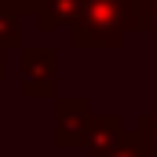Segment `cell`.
Returning a JSON list of instances; mask_svg holds the SVG:
<instances>
[{
    "label": "cell",
    "mask_w": 157,
    "mask_h": 157,
    "mask_svg": "<svg viewBox=\"0 0 157 157\" xmlns=\"http://www.w3.org/2000/svg\"><path fill=\"white\" fill-rule=\"evenodd\" d=\"M139 29L135 0H88L77 26L70 29V40L80 51L99 48H121V40Z\"/></svg>",
    "instance_id": "1"
},
{
    "label": "cell",
    "mask_w": 157,
    "mask_h": 157,
    "mask_svg": "<svg viewBox=\"0 0 157 157\" xmlns=\"http://www.w3.org/2000/svg\"><path fill=\"white\" fill-rule=\"evenodd\" d=\"M18 91L22 99H62L59 95V80H55V48H22L18 51Z\"/></svg>",
    "instance_id": "2"
},
{
    "label": "cell",
    "mask_w": 157,
    "mask_h": 157,
    "mask_svg": "<svg viewBox=\"0 0 157 157\" xmlns=\"http://www.w3.org/2000/svg\"><path fill=\"white\" fill-rule=\"evenodd\" d=\"M88 157H143L135 128L128 132L121 113H95L91 139H88Z\"/></svg>",
    "instance_id": "3"
},
{
    "label": "cell",
    "mask_w": 157,
    "mask_h": 157,
    "mask_svg": "<svg viewBox=\"0 0 157 157\" xmlns=\"http://www.w3.org/2000/svg\"><path fill=\"white\" fill-rule=\"evenodd\" d=\"M91 124H95V113H91L88 95H62L55 102V143H59V150L88 146Z\"/></svg>",
    "instance_id": "4"
},
{
    "label": "cell",
    "mask_w": 157,
    "mask_h": 157,
    "mask_svg": "<svg viewBox=\"0 0 157 157\" xmlns=\"http://www.w3.org/2000/svg\"><path fill=\"white\" fill-rule=\"evenodd\" d=\"M84 4L88 0H44L37 11V26L44 33H55V29H73L80 18V11H84Z\"/></svg>",
    "instance_id": "5"
},
{
    "label": "cell",
    "mask_w": 157,
    "mask_h": 157,
    "mask_svg": "<svg viewBox=\"0 0 157 157\" xmlns=\"http://www.w3.org/2000/svg\"><path fill=\"white\" fill-rule=\"evenodd\" d=\"M135 135H139V146H143V157H157V102L139 117L135 124Z\"/></svg>",
    "instance_id": "6"
},
{
    "label": "cell",
    "mask_w": 157,
    "mask_h": 157,
    "mask_svg": "<svg viewBox=\"0 0 157 157\" xmlns=\"http://www.w3.org/2000/svg\"><path fill=\"white\" fill-rule=\"evenodd\" d=\"M22 48H26V44H22L18 18L7 15V11H0V55H4V51H22Z\"/></svg>",
    "instance_id": "7"
},
{
    "label": "cell",
    "mask_w": 157,
    "mask_h": 157,
    "mask_svg": "<svg viewBox=\"0 0 157 157\" xmlns=\"http://www.w3.org/2000/svg\"><path fill=\"white\" fill-rule=\"evenodd\" d=\"M135 11H139V29L150 33L157 44V0H135Z\"/></svg>",
    "instance_id": "8"
},
{
    "label": "cell",
    "mask_w": 157,
    "mask_h": 157,
    "mask_svg": "<svg viewBox=\"0 0 157 157\" xmlns=\"http://www.w3.org/2000/svg\"><path fill=\"white\" fill-rule=\"evenodd\" d=\"M40 4H44V0H0V11H7V15H15V18H22V15H33V18H37Z\"/></svg>",
    "instance_id": "9"
},
{
    "label": "cell",
    "mask_w": 157,
    "mask_h": 157,
    "mask_svg": "<svg viewBox=\"0 0 157 157\" xmlns=\"http://www.w3.org/2000/svg\"><path fill=\"white\" fill-rule=\"evenodd\" d=\"M0 80H4V59H0Z\"/></svg>",
    "instance_id": "10"
}]
</instances>
